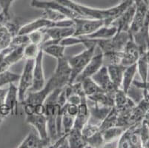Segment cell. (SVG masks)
I'll return each mask as SVG.
<instances>
[{
    "label": "cell",
    "mask_w": 149,
    "mask_h": 148,
    "mask_svg": "<svg viewBox=\"0 0 149 148\" xmlns=\"http://www.w3.org/2000/svg\"><path fill=\"white\" fill-rule=\"evenodd\" d=\"M80 16L81 18L93 19L105 21V25H111L119 16L128 9L133 3V0H122L118 5L109 8H95L86 6L73 0H57Z\"/></svg>",
    "instance_id": "6da1fadb"
},
{
    "label": "cell",
    "mask_w": 149,
    "mask_h": 148,
    "mask_svg": "<svg viewBox=\"0 0 149 148\" xmlns=\"http://www.w3.org/2000/svg\"><path fill=\"white\" fill-rule=\"evenodd\" d=\"M81 37L82 38V44H85L86 47L85 50L78 54L67 57L68 62L71 69V75L69 84L74 83L77 76L80 74L93 56L95 54L97 45L93 42V41L83 36Z\"/></svg>",
    "instance_id": "7a4b0ae2"
},
{
    "label": "cell",
    "mask_w": 149,
    "mask_h": 148,
    "mask_svg": "<svg viewBox=\"0 0 149 148\" xmlns=\"http://www.w3.org/2000/svg\"><path fill=\"white\" fill-rule=\"evenodd\" d=\"M131 38L129 31H117L111 38L105 39H92L102 53L122 51L128 41Z\"/></svg>",
    "instance_id": "3957f363"
},
{
    "label": "cell",
    "mask_w": 149,
    "mask_h": 148,
    "mask_svg": "<svg viewBox=\"0 0 149 148\" xmlns=\"http://www.w3.org/2000/svg\"><path fill=\"white\" fill-rule=\"evenodd\" d=\"M34 65V60L28 59L26 60L25 67L23 68L22 73L20 75L19 79L18 93L19 104H22L25 101L27 93L31 90L33 85V68Z\"/></svg>",
    "instance_id": "277c9868"
},
{
    "label": "cell",
    "mask_w": 149,
    "mask_h": 148,
    "mask_svg": "<svg viewBox=\"0 0 149 148\" xmlns=\"http://www.w3.org/2000/svg\"><path fill=\"white\" fill-rule=\"evenodd\" d=\"M56 68L51 77L57 88H63L70 82L71 69L67 60V57L57 59Z\"/></svg>",
    "instance_id": "5b68a950"
},
{
    "label": "cell",
    "mask_w": 149,
    "mask_h": 148,
    "mask_svg": "<svg viewBox=\"0 0 149 148\" xmlns=\"http://www.w3.org/2000/svg\"><path fill=\"white\" fill-rule=\"evenodd\" d=\"M103 25H105L104 20L88 18L74 19V36H86Z\"/></svg>",
    "instance_id": "8992f818"
},
{
    "label": "cell",
    "mask_w": 149,
    "mask_h": 148,
    "mask_svg": "<svg viewBox=\"0 0 149 148\" xmlns=\"http://www.w3.org/2000/svg\"><path fill=\"white\" fill-rule=\"evenodd\" d=\"M31 6L39 9H44V8H49L52 10H57L69 19L81 18L80 16L74 10H71L65 5H62L57 0H31Z\"/></svg>",
    "instance_id": "52a82bcc"
},
{
    "label": "cell",
    "mask_w": 149,
    "mask_h": 148,
    "mask_svg": "<svg viewBox=\"0 0 149 148\" xmlns=\"http://www.w3.org/2000/svg\"><path fill=\"white\" fill-rule=\"evenodd\" d=\"M56 89H57V88L54 81L50 78L42 89L38 91H28L25 96V101L22 104H30L35 107L37 104H44L47 97Z\"/></svg>",
    "instance_id": "ba28073f"
},
{
    "label": "cell",
    "mask_w": 149,
    "mask_h": 148,
    "mask_svg": "<svg viewBox=\"0 0 149 148\" xmlns=\"http://www.w3.org/2000/svg\"><path fill=\"white\" fill-rule=\"evenodd\" d=\"M23 50L24 47L14 49L8 47L0 51V72L8 70L11 66L24 59Z\"/></svg>",
    "instance_id": "9c48e42d"
},
{
    "label": "cell",
    "mask_w": 149,
    "mask_h": 148,
    "mask_svg": "<svg viewBox=\"0 0 149 148\" xmlns=\"http://www.w3.org/2000/svg\"><path fill=\"white\" fill-rule=\"evenodd\" d=\"M43 58L44 53L41 48L40 53L34 59V65L33 68V85L29 91H38L42 89L46 84L43 68Z\"/></svg>",
    "instance_id": "30bf717a"
},
{
    "label": "cell",
    "mask_w": 149,
    "mask_h": 148,
    "mask_svg": "<svg viewBox=\"0 0 149 148\" xmlns=\"http://www.w3.org/2000/svg\"><path fill=\"white\" fill-rule=\"evenodd\" d=\"M142 54L143 53L141 50L131 37L122 51L121 65L125 67H128L130 65L136 64Z\"/></svg>",
    "instance_id": "8fae6325"
},
{
    "label": "cell",
    "mask_w": 149,
    "mask_h": 148,
    "mask_svg": "<svg viewBox=\"0 0 149 148\" xmlns=\"http://www.w3.org/2000/svg\"><path fill=\"white\" fill-rule=\"evenodd\" d=\"M91 78L94 81L96 84L106 93L115 96L116 91L119 88H116L111 81L107 67L103 65L94 75L92 76Z\"/></svg>",
    "instance_id": "7c38bea8"
},
{
    "label": "cell",
    "mask_w": 149,
    "mask_h": 148,
    "mask_svg": "<svg viewBox=\"0 0 149 148\" xmlns=\"http://www.w3.org/2000/svg\"><path fill=\"white\" fill-rule=\"evenodd\" d=\"M25 122L27 124L31 125L36 130V132L43 139L49 138L50 139L49 135H48V121L45 115H38L35 113L32 115H28V116H26Z\"/></svg>",
    "instance_id": "4fadbf2b"
},
{
    "label": "cell",
    "mask_w": 149,
    "mask_h": 148,
    "mask_svg": "<svg viewBox=\"0 0 149 148\" xmlns=\"http://www.w3.org/2000/svg\"><path fill=\"white\" fill-rule=\"evenodd\" d=\"M51 142L49 138L43 139L36 130H31L28 135L18 145V148H44L50 147Z\"/></svg>",
    "instance_id": "5bb4252c"
},
{
    "label": "cell",
    "mask_w": 149,
    "mask_h": 148,
    "mask_svg": "<svg viewBox=\"0 0 149 148\" xmlns=\"http://www.w3.org/2000/svg\"><path fill=\"white\" fill-rule=\"evenodd\" d=\"M103 54L100 51L99 54H94L91 58L88 65L85 66L84 70L81 72L77 78L76 79L75 81H81L82 79L85 78H89L92 76L94 75L102 66H103Z\"/></svg>",
    "instance_id": "9a60e30c"
},
{
    "label": "cell",
    "mask_w": 149,
    "mask_h": 148,
    "mask_svg": "<svg viewBox=\"0 0 149 148\" xmlns=\"http://www.w3.org/2000/svg\"><path fill=\"white\" fill-rule=\"evenodd\" d=\"M45 36V40L51 39L60 42L62 39L69 36H74L75 29L74 27H56L53 26L42 29Z\"/></svg>",
    "instance_id": "2e32d148"
},
{
    "label": "cell",
    "mask_w": 149,
    "mask_h": 148,
    "mask_svg": "<svg viewBox=\"0 0 149 148\" xmlns=\"http://www.w3.org/2000/svg\"><path fill=\"white\" fill-rule=\"evenodd\" d=\"M54 24V22H53L41 17V18L36 19L33 20L31 22L27 23L24 25H22L17 34L28 35L31 33H33L34 31H40V30L45 29V28L53 27Z\"/></svg>",
    "instance_id": "e0dca14e"
},
{
    "label": "cell",
    "mask_w": 149,
    "mask_h": 148,
    "mask_svg": "<svg viewBox=\"0 0 149 148\" xmlns=\"http://www.w3.org/2000/svg\"><path fill=\"white\" fill-rule=\"evenodd\" d=\"M19 104V99L18 88L11 83L9 85L5 98V104L10 110V115L17 116L18 114V105Z\"/></svg>",
    "instance_id": "ac0fdd59"
},
{
    "label": "cell",
    "mask_w": 149,
    "mask_h": 148,
    "mask_svg": "<svg viewBox=\"0 0 149 148\" xmlns=\"http://www.w3.org/2000/svg\"><path fill=\"white\" fill-rule=\"evenodd\" d=\"M134 13L135 5L133 3L111 24L117 28V31H129Z\"/></svg>",
    "instance_id": "d6986e66"
},
{
    "label": "cell",
    "mask_w": 149,
    "mask_h": 148,
    "mask_svg": "<svg viewBox=\"0 0 149 148\" xmlns=\"http://www.w3.org/2000/svg\"><path fill=\"white\" fill-rule=\"evenodd\" d=\"M42 49L44 54L51 56L56 60L65 57V47L60 44L58 42L48 39L40 45Z\"/></svg>",
    "instance_id": "ffe728a7"
},
{
    "label": "cell",
    "mask_w": 149,
    "mask_h": 148,
    "mask_svg": "<svg viewBox=\"0 0 149 148\" xmlns=\"http://www.w3.org/2000/svg\"><path fill=\"white\" fill-rule=\"evenodd\" d=\"M90 119V110H89L88 99H84L82 102L78 105V111L75 117L74 128L82 130V127L88 122Z\"/></svg>",
    "instance_id": "44dd1931"
},
{
    "label": "cell",
    "mask_w": 149,
    "mask_h": 148,
    "mask_svg": "<svg viewBox=\"0 0 149 148\" xmlns=\"http://www.w3.org/2000/svg\"><path fill=\"white\" fill-rule=\"evenodd\" d=\"M90 101V100H89ZM93 103V105H89V110H90V119H93L94 121L97 122L96 124L100 126L101 123L105 119V118L108 116L109 113L111 111V107H107V106L100 105V104H97V103L91 101Z\"/></svg>",
    "instance_id": "7402d4cb"
},
{
    "label": "cell",
    "mask_w": 149,
    "mask_h": 148,
    "mask_svg": "<svg viewBox=\"0 0 149 148\" xmlns=\"http://www.w3.org/2000/svg\"><path fill=\"white\" fill-rule=\"evenodd\" d=\"M67 141L70 148L87 147V143L80 130L73 128L67 133Z\"/></svg>",
    "instance_id": "603a6c76"
},
{
    "label": "cell",
    "mask_w": 149,
    "mask_h": 148,
    "mask_svg": "<svg viewBox=\"0 0 149 148\" xmlns=\"http://www.w3.org/2000/svg\"><path fill=\"white\" fill-rule=\"evenodd\" d=\"M125 130L126 129L125 128V127L116 125L108 127L100 131L102 133L105 145H106V144H112L118 142L119 138L123 135Z\"/></svg>",
    "instance_id": "cb8c5ba5"
},
{
    "label": "cell",
    "mask_w": 149,
    "mask_h": 148,
    "mask_svg": "<svg viewBox=\"0 0 149 148\" xmlns=\"http://www.w3.org/2000/svg\"><path fill=\"white\" fill-rule=\"evenodd\" d=\"M116 33H117V28L112 24L103 25L91 34L86 36H83V37L90 39H109V38L113 37Z\"/></svg>",
    "instance_id": "d4e9b609"
},
{
    "label": "cell",
    "mask_w": 149,
    "mask_h": 148,
    "mask_svg": "<svg viewBox=\"0 0 149 148\" xmlns=\"http://www.w3.org/2000/svg\"><path fill=\"white\" fill-rule=\"evenodd\" d=\"M111 81L117 88L121 89L123 72L125 67L122 65H113L106 66Z\"/></svg>",
    "instance_id": "484cf974"
},
{
    "label": "cell",
    "mask_w": 149,
    "mask_h": 148,
    "mask_svg": "<svg viewBox=\"0 0 149 148\" xmlns=\"http://www.w3.org/2000/svg\"><path fill=\"white\" fill-rule=\"evenodd\" d=\"M136 71H137L136 64L130 65L128 67H125V68L124 72H123L121 89L125 93H128V92L129 91L131 85H132L134 79L136 75Z\"/></svg>",
    "instance_id": "4316f807"
},
{
    "label": "cell",
    "mask_w": 149,
    "mask_h": 148,
    "mask_svg": "<svg viewBox=\"0 0 149 148\" xmlns=\"http://www.w3.org/2000/svg\"><path fill=\"white\" fill-rule=\"evenodd\" d=\"M16 0H0V23L7 22L12 18L10 9Z\"/></svg>",
    "instance_id": "83f0119b"
},
{
    "label": "cell",
    "mask_w": 149,
    "mask_h": 148,
    "mask_svg": "<svg viewBox=\"0 0 149 148\" xmlns=\"http://www.w3.org/2000/svg\"><path fill=\"white\" fill-rule=\"evenodd\" d=\"M13 35L5 24H0V51L8 48L11 43Z\"/></svg>",
    "instance_id": "f1b7e54d"
},
{
    "label": "cell",
    "mask_w": 149,
    "mask_h": 148,
    "mask_svg": "<svg viewBox=\"0 0 149 148\" xmlns=\"http://www.w3.org/2000/svg\"><path fill=\"white\" fill-rule=\"evenodd\" d=\"M79 82H81V84H82V90H83L84 93L87 98L93 96L100 90H102L91 77L84 79Z\"/></svg>",
    "instance_id": "f546056e"
},
{
    "label": "cell",
    "mask_w": 149,
    "mask_h": 148,
    "mask_svg": "<svg viewBox=\"0 0 149 148\" xmlns=\"http://www.w3.org/2000/svg\"><path fill=\"white\" fill-rule=\"evenodd\" d=\"M75 117L70 116L65 110L64 108H62V118H61V127L62 135L68 133L74 128Z\"/></svg>",
    "instance_id": "4dcf8cb0"
},
{
    "label": "cell",
    "mask_w": 149,
    "mask_h": 148,
    "mask_svg": "<svg viewBox=\"0 0 149 148\" xmlns=\"http://www.w3.org/2000/svg\"><path fill=\"white\" fill-rule=\"evenodd\" d=\"M136 69L142 79L143 82L148 81V74L149 64L146 59L144 54H142L136 62Z\"/></svg>",
    "instance_id": "1f68e13d"
},
{
    "label": "cell",
    "mask_w": 149,
    "mask_h": 148,
    "mask_svg": "<svg viewBox=\"0 0 149 148\" xmlns=\"http://www.w3.org/2000/svg\"><path fill=\"white\" fill-rule=\"evenodd\" d=\"M20 75L12 73L10 70L0 72V88H5L6 85L19 81Z\"/></svg>",
    "instance_id": "d6a6232c"
},
{
    "label": "cell",
    "mask_w": 149,
    "mask_h": 148,
    "mask_svg": "<svg viewBox=\"0 0 149 148\" xmlns=\"http://www.w3.org/2000/svg\"><path fill=\"white\" fill-rule=\"evenodd\" d=\"M103 54V65L105 66L113 65H121L122 51H111L102 53Z\"/></svg>",
    "instance_id": "836d02e7"
},
{
    "label": "cell",
    "mask_w": 149,
    "mask_h": 148,
    "mask_svg": "<svg viewBox=\"0 0 149 148\" xmlns=\"http://www.w3.org/2000/svg\"><path fill=\"white\" fill-rule=\"evenodd\" d=\"M41 50V47L33 43H28L24 47L23 50V58L25 60L33 59L34 60Z\"/></svg>",
    "instance_id": "e575fe53"
},
{
    "label": "cell",
    "mask_w": 149,
    "mask_h": 148,
    "mask_svg": "<svg viewBox=\"0 0 149 148\" xmlns=\"http://www.w3.org/2000/svg\"><path fill=\"white\" fill-rule=\"evenodd\" d=\"M42 17L48 19L50 21L53 22H56L60 20L65 19L66 17L65 15L61 13L60 12L57 11V10H52V9H49V8H44L42 9Z\"/></svg>",
    "instance_id": "d590c367"
},
{
    "label": "cell",
    "mask_w": 149,
    "mask_h": 148,
    "mask_svg": "<svg viewBox=\"0 0 149 148\" xmlns=\"http://www.w3.org/2000/svg\"><path fill=\"white\" fill-rule=\"evenodd\" d=\"M87 143V147H103L105 145L103 135L101 131H98L90 138L85 139Z\"/></svg>",
    "instance_id": "8d00e7d4"
},
{
    "label": "cell",
    "mask_w": 149,
    "mask_h": 148,
    "mask_svg": "<svg viewBox=\"0 0 149 148\" xmlns=\"http://www.w3.org/2000/svg\"><path fill=\"white\" fill-rule=\"evenodd\" d=\"M30 43V39L28 35L17 34L12 39L11 43L9 47L11 48H17L20 47H25L26 44Z\"/></svg>",
    "instance_id": "74e56055"
},
{
    "label": "cell",
    "mask_w": 149,
    "mask_h": 148,
    "mask_svg": "<svg viewBox=\"0 0 149 148\" xmlns=\"http://www.w3.org/2000/svg\"><path fill=\"white\" fill-rule=\"evenodd\" d=\"M100 130V126L88 122L87 124H85V126L82 128L81 133H82L85 139H87V138H90L92 135H94L96 133H97Z\"/></svg>",
    "instance_id": "f35d334b"
},
{
    "label": "cell",
    "mask_w": 149,
    "mask_h": 148,
    "mask_svg": "<svg viewBox=\"0 0 149 148\" xmlns=\"http://www.w3.org/2000/svg\"><path fill=\"white\" fill-rule=\"evenodd\" d=\"M28 37L30 39V42L40 46L45 40V33L42 30L31 33L30 34H28Z\"/></svg>",
    "instance_id": "ab89813d"
},
{
    "label": "cell",
    "mask_w": 149,
    "mask_h": 148,
    "mask_svg": "<svg viewBox=\"0 0 149 148\" xmlns=\"http://www.w3.org/2000/svg\"><path fill=\"white\" fill-rule=\"evenodd\" d=\"M7 90H8V88H0V125L2 123L4 120H5V118L3 117L2 114V106H3L4 102H5V95H6Z\"/></svg>",
    "instance_id": "60d3db41"
},
{
    "label": "cell",
    "mask_w": 149,
    "mask_h": 148,
    "mask_svg": "<svg viewBox=\"0 0 149 148\" xmlns=\"http://www.w3.org/2000/svg\"><path fill=\"white\" fill-rule=\"evenodd\" d=\"M133 85L136 86V88H141L143 89L146 92H148L149 93V81H146V82H143V81H138L134 80L133 81Z\"/></svg>",
    "instance_id": "b9f144b4"
},
{
    "label": "cell",
    "mask_w": 149,
    "mask_h": 148,
    "mask_svg": "<svg viewBox=\"0 0 149 148\" xmlns=\"http://www.w3.org/2000/svg\"><path fill=\"white\" fill-rule=\"evenodd\" d=\"M143 54L145 55V56H146V59H147L148 62V64H149V48L148 49L147 51H146Z\"/></svg>",
    "instance_id": "7bdbcfd3"
},
{
    "label": "cell",
    "mask_w": 149,
    "mask_h": 148,
    "mask_svg": "<svg viewBox=\"0 0 149 148\" xmlns=\"http://www.w3.org/2000/svg\"><path fill=\"white\" fill-rule=\"evenodd\" d=\"M146 4H147L148 8V10H149V0H146Z\"/></svg>",
    "instance_id": "ee69618b"
},
{
    "label": "cell",
    "mask_w": 149,
    "mask_h": 148,
    "mask_svg": "<svg viewBox=\"0 0 149 148\" xmlns=\"http://www.w3.org/2000/svg\"><path fill=\"white\" fill-rule=\"evenodd\" d=\"M148 36H149V25H148Z\"/></svg>",
    "instance_id": "f6af8a7d"
},
{
    "label": "cell",
    "mask_w": 149,
    "mask_h": 148,
    "mask_svg": "<svg viewBox=\"0 0 149 148\" xmlns=\"http://www.w3.org/2000/svg\"><path fill=\"white\" fill-rule=\"evenodd\" d=\"M0 24H1V23H0Z\"/></svg>",
    "instance_id": "bcb514c9"
}]
</instances>
